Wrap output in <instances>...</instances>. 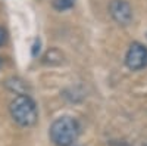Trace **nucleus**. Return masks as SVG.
<instances>
[{
  "label": "nucleus",
  "mask_w": 147,
  "mask_h": 146,
  "mask_svg": "<svg viewBox=\"0 0 147 146\" xmlns=\"http://www.w3.org/2000/svg\"><path fill=\"white\" fill-rule=\"evenodd\" d=\"M10 115L21 127H31L38 120V112L34 101L27 94H19L10 102Z\"/></svg>",
  "instance_id": "f03ea898"
},
{
  "label": "nucleus",
  "mask_w": 147,
  "mask_h": 146,
  "mask_svg": "<svg viewBox=\"0 0 147 146\" xmlns=\"http://www.w3.org/2000/svg\"><path fill=\"white\" fill-rule=\"evenodd\" d=\"M125 64L132 71L146 68L147 67V47L138 41H134L127 50Z\"/></svg>",
  "instance_id": "7ed1b4c3"
},
{
  "label": "nucleus",
  "mask_w": 147,
  "mask_h": 146,
  "mask_svg": "<svg viewBox=\"0 0 147 146\" xmlns=\"http://www.w3.org/2000/svg\"><path fill=\"white\" fill-rule=\"evenodd\" d=\"M74 6V0H55L53 2V7L56 10H66V9H71Z\"/></svg>",
  "instance_id": "39448f33"
},
{
  "label": "nucleus",
  "mask_w": 147,
  "mask_h": 146,
  "mask_svg": "<svg viewBox=\"0 0 147 146\" xmlns=\"http://www.w3.org/2000/svg\"><path fill=\"white\" fill-rule=\"evenodd\" d=\"M49 134L56 146H71L80 136V124L72 117H60L53 121Z\"/></svg>",
  "instance_id": "f257e3e1"
},
{
  "label": "nucleus",
  "mask_w": 147,
  "mask_h": 146,
  "mask_svg": "<svg viewBox=\"0 0 147 146\" xmlns=\"http://www.w3.org/2000/svg\"><path fill=\"white\" fill-rule=\"evenodd\" d=\"M5 40H6V33H5V30L2 27H0V46L5 43Z\"/></svg>",
  "instance_id": "423d86ee"
},
{
  "label": "nucleus",
  "mask_w": 147,
  "mask_h": 146,
  "mask_svg": "<svg viewBox=\"0 0 147 146\" xmlns=\"http://www.w3.org/2000/svg\"><path fill=\"white\" fill-rule=\"evenodd\" d=\"M109 14L119 25H128L132 21V7L125 0H112L109 3Z\"/></svg>",
  "instance_id": "20e7f679"
}]
</instances>
